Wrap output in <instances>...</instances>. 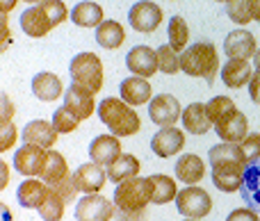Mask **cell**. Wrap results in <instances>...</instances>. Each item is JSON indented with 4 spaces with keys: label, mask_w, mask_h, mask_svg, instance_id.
<instances>
[{
    "label": "cell",
    "mask_w": 260,
    "mask_h": 221,
    "mask_svg": "<svg viewBox=\"0 0 260 221\" xmlns=\"http://www.w3.org/2000/svg\"><path fill=\"white\" fill-rule=\"evenodd\" d=\"M251 9H253V21H260V0H251Z\"/></svg>",
    "instance_id": "48"
},
{
    "label": "cell",
    "mask_w": 260,
    "mask_h": 221,
    "mask_svg": "<svg viewBox=\"0 0 260 221\" xmlns=\"http://www.w3.org/2000/svg\"><path fill=\"white\" fill-rule=\"evenodd\" d=\"M67 176H69V167H67L64 155H59L57 151H48L44 171H41V180H44L48 187H53V185H57L59 180H64Z\"/></svg>",
    "instance_id": "29"
},
{
    "label": "cell",
    "mask_w": 260,
    "mask_h": 221,
    "mask_svg": "<svg viewBox=\"0 0 260 221\" xmlns=\"http://www.w3.org/2000/svg\"><path fill=\"white\" fill-rule=\"evenodd\" d=\"M21 135H23L25 144H37V146H44V149H50V146L57 141V130H55V126L44 121V119L27 121Z\"/></svg>",
    "instance_id": "18"
},
{
    "label": "cell",
    "mask_w": 260,
    "mask_h": 221,
    "mask_svg": "<svg viewBox=\"0 0 260 221\" xmlns=\"http://www.w3.org/2000/svg\"><path fill=\"white\" fill-rule=\"evenodd\" d=\"M251 76H253V71H251L249 59H229L224 64V68H221V80L231 89H240V87L249 85Z\"/></svg>",
    "instance_id": "23"
},
{
    "label": "cell",
    "mask_w": 260,
    "mask_h": 221,
    "mask_svg": "<svg viewBox=\"0 0 260 221\" xmlns=\"http://www.w3.org/2000/svg\"><path fill=\"white\" fill-rule=\"evenodd\" d=\"M206 109H208V117H210L212 126H217V123L226 121L238 107H235V103L229 96H215V98H210L206 103Z\"/></svg>",
    "instance_id": "33"
},
{
    "label": "cell",
    "mask_w": 260,
    "mask_h": 221,
    "mask_svg": "<svg viewBox=\"0 0 260 221\" xmlns=\"http://www.w3.org/2000/svg\"><path fill=\"white\" fill-rule=\"evenodd\" d=\"M117 205L101 194H85L76 203V221H112Z\"/></svg>",
    "instance_id": "6"
},
{
    "label": "cell",
    "mask_w": 260,
    "mask_h": 221,
    "mask_svg": "<svg viewBox=\"0 0 260 221\" xmlns=\"http://www.w3.org/2000/svg\"><path fill=\"white\" fill-rule=\"evenodd\" d=\"M208 158H210V164H219V162H244L247 164L244 153H242V146L231 144V141H221V144L212 146Z\"/></svg>",
    "instance_id": "31"
},
{
    "label": "cell",
    "mask_w": 260,
    "mask_h": 221,
    "mask_svg": "<svg viewBox=\"0 0 260 221\" xmlns=\"http://www.w3.org/2000/svg\"><path fill=\"white\" fill-rule=\"evenodd\" d=\"M148 117L155 126L160 128H171L176 126L180 117H183V107H180L178 98L171 94H157L155 98L148 103Z\"/></svg>",
    "instance_id": "7"
},
{
    "label": "cell",
    "mask_w": 260,
    "mask_h": 221,
    "mask_svg": "<svg viewBox=\"0 0 260 221\" xmlns=\"http://www.w3.org/2000/svg\"><path fill=\"white\" fill-rule=\"evenodd\" d=\"M217 3H226V5H229V3H231V0H217Z\"/></svg>",
    "instance_id": "51"
},
{
    "label": "cell",
    "mask_w": 260,
    "mask_h": 221,
    "mask_svg": "<svg viewBox=\"0 0 260 221\" xmlns=\"http://www.w3.org/2000/svg\"><path fill=\"white\" fill-rule=\"evenodd\" d=\"M253 64H256V71H260V50H256V55H253Z\"/></svg>",
    "instance_id": "49"
},
{
    "label": "cell",
    "mask_w": 260,
    "mask_h": 221,
    "mask_svg": "<svg viewBox=\"0 0 260 221\" xmlns=\"http://www.w3.org/2000/svg\"><path fill=\"white\" fill-rule=\"evenodd\" d=\"M126 66L130 73L139 78L155 76L157 71V53L148 46H135L133 50L126 55Z\"/></svg>",
    "instance_id": "14"
},
{
    "label": "cell",
    "mask_w": 260,
    "mask_h": 221,
    "mask_svg": "<svg viewBox=\"0 0 260 221\" xmlns=\"http://www.w3.org/2000/svg\"><path fill=\"white\" fill-rule=\"evenodd\" d=\"M217 68H219V57L212 41H199L180 53V71L192 78H206L212 85Z\"/></svg>",
    "instance_id": "2"
},
{
    "label": "cell",
    "mask_w": 260,
    "mask_h": 221,
    "mask_svg": "<svg viewBox=\"0 0 260 221\" xmlns=\"http://www.w3.org/2000/svg\"><path fill=\"white\" fill-rule=\"evenodd\" d=\"M249 96H251L253 103H260V71H256L251 76V82H249Z\"/></svg>",
    "instance_id": "44"
},
{
    "label": "cell",
    "mask_w": 260,
    "mask_h": 221,
    "mask_svg": "<svg viewBox=\"0 0 260 221\" xmlns=\"http://www.w3.org/2000/svg\"><path fill=\"white\" fill-rule=\"evenodd\" d=\"M12 114H14V105L7 100V96H3V121H12Z\"/></svg>",
    "instance_id": "46"
},
{
    "label": "cell",
    "mask_w": 260,
    "mask_h": 221,
    "mask_svg": "<svg viewBox=\"0 0 260 221\" xmlns=\"http://www.w3.org/2000/svg\"><path fill=\"white\" fill-rule=\"evenodd\" d=\"M226 221H260V219H258V214L253 212V210L238 208V210H233V212L226 217Z\"/></svg>",
    "instance_id": "43"
},
{
    "label": "cell",
    "mask_w": 260,
    "mask_h": 221,
    "mask_svg": "<svg viewBox=\"0 0 260 221\" xmlns=\"http://www.w3.org/2000/svg\"><path fill=\"white\" fill-rule=\"evenodd\" d=\"M69 73L76 85L89 89L91 94H99L103 87V64L101 57L94 53H80L71 59L69 64Z\"/></svg>",
    "instance_id": "4"
},
{
    "label": "cell",
    "mask_w": 260,
    "mask_h": 221,
    "mask_svg": "<svg viewBox=\"0 0 260 221\" xmlns=\"http://www.w3.org/2000/svg\"><path fill=\"white\" fill-rule=\"evenodd\" d=\"M212 167V182L217 185V190L221 192H240L244 182V171L247 164L244 162H219V164H210Z\"/></svg>",
    "instance_id": "9"
},
{
    "label": "cell",
    "mask_w": 260,
    "mask_h": 221,
    "mask_svg": "<svg viewBox=\"0 0 260 221\" xmlns=\"http://www.w3.org/2000/svg\"><path fill=\"white\" fill-rule=\"evenodd\" d=\"M189 221H199V219H189Z\"/></svg>",
    "instance_id": "52"
},
{
    "label": "cell",
    "mask_w": 260,
    "mask_h": 221,
    "mask_svg": "<svg viewBox=\"0 0 260 221\" xmlns=\"http://www.w3.org/2000/svg\"><path fill=\"white\" fill-rule=\"evenodd\" d=\"M226 14L233 23L238 25H247L253 21V9H251V0H231L226 5Z\"/></svg>",
    "instance_id": "36"
},
{
    "label": "cell",
    "mask_w": 260,
    "mask_h": 221,
    "mask_svg": "<svg viewBox=\"0 0 260 221\" xmlns=\"http://www.w3.org/2000/svg\"><path fill=\"white\" fill-rule=\"evenodd\" d=\"M121 155V144L119 137L114 135H99L91 139L89 144V158L91 162L101 164V167H110L114 160Z\"/></svg>",
    "instance_id": "15"
},
{
    "label": "cell",
    "mask_w": 260,
    "mask_h": 221,
    "mask_svg": "<svg viewBox=\"0 0 260 221\" xmlns=\"http://www.w3.org/2000/svg\"><path fill=\"white\" fill-rule=\"evenodd\" d=\"M96 114L114 137H130L135 132H139V128H142L137 112L123 98H103Z\"/></svg>",
    "instance_id": "1"
},
{
    "label": "cell",
    "mask_w": 260,
    "mask_h": 221,
    "mask_svg": "<svg viewBox=\"0 0 260 221\" xmlns=\"http://www.w3.org/2000/svg\"><path fill=\"white\" fill-rule=\"evenodd\" d=\"M183 146H185V132L178 130L176 126L162 128L151 139V151L157 158H171V155H176Z\"/></svg>",
    "instance_id": "13"
},
{
    "label": "cell",
    "mask_w": 260,
    "mask_h": 221,
    "mask_svg": "<svg viewBox=\"0 0 260 221\" xmlns=\"http://www.w3.org/2000/svg\"><path fill=\"white\" fill-rule=\"evenodd\" d=\"M123 39H126V32H123L119 21H103L96 27V41H99L101 48L114 50L123 44Z\"/></svg>",
    "instance_id": "30"
},
{
    "label": "cell",
    "mask_w": 260,
    "mask_h": 221,
    "mask_svg": "<svg viewBox=\"0 0 260 221\" xmlns=\"http://www.w3.org/2000/svg\"><path fill=\"white\" fill-rule=\"evenodd\" d=\"M105 180H108V173L96 162L80 164L76 169V173H73V182H76L78 192H85V194H99L103 190Z\"/></svg>",
    "instance_id": "12"
},
{
    "label": "cell",
    "mask_w": 260,
    "mask_h": 221,
    "mask_svg": "<svg viewBox=\"0 0 260 221\" xmlns=\"http://www.w3.org/2000/svg\"><path fill=\"white\" fill-rule=\"evenodd\" d=\"M180 119H183L185 130L192 132V135H206L212 126L210 117H208V109L203 103H189L187 107L183 109V117Z\"/></svg>",
    "instance_id": "25"
},
{
    "label": "cell",
    "mask_w": 260,
    "mask_h": 221,
    "mask_svg": "<svg viewBox=\"0 0 260 221\" xmlns=\"http://www.w3.org/2000/svg\"><path fill=\"white\" fill-rule=\"evenodd\" d=\"M14 141H16V128L12 121H3V126H0V151L12 149Z\"/></svg>",
    "instance_id": "42"
},
{
    "label": "cell",
    "mask_w": 260,
    "mask_h": 221,
    "mask_svg": "<svg viewBox=\"0 0 260 221\" xmlns=\"http://www.w3.org/2000/svg\"><path fill=\"white\" fill-rule=\"evenodd\" d=\"M119 94L121 98L126 100L128 105L137 107V105H144V103H151V85L146 82V78H139V76H133V78H126L119 87Z\"/></svg>",
    "instance_id": "21"
},
{
    "label": "cell",
    "mask_w": 260,
    "mask_h": 221,
    "mask_svg": "<svg viewBox=\"0 0 260 221\" xmlns=\"http://www.w3.org/2000/svg\"><path fill=\"white\" fill-rule=\"evenodd\" d=\"M64 107H67L69 112L76 114L80 121H85V119H89L91 114L96 112L94 94H91L89 89H85V87L73 82V85L67 87V91H64Z\"/></svg>",
    "instance_id": "11"
},
{
    "label": "cell",
    "mask_w": 260,
    "mask_h": 221,
    "mask_svg": "<svg viewBox=\"0 0 260 221\" xmlns=\"http://www.w3.org/2000/svg\"><path fill=\"white\" fill-rule=\"evenodd\" d=\"M128 23L137 32H153L162 23V9L151 0H139V3H135L130 7Z\"/></svg>",
    "instance_id": "10"
},
{
    "label": "cell",
    "mask_w": 260,
    "mask_h": 221,
    "mask_svg": "<svg viewBox=\"0 0 260 221\" xmlns=\"http://www.w3.org/2000/svg\"><path fill=\"white\" fill-rule=\"evenodd\" d=\"M64 201L59 199L57 194H55L53 190L48 187V196H46V201L39 205V214L44 221H62L64 217Z\"/></svg>",
    "instance_id": "35"
},
{
    "label": "cell",
    "mask_w": 260,
    "mask_h": 221,
    "mask_svg": "<svg viewBox=\"0 0 260 221\" xmlns=\"http://www.w3.org/2000/svg\"><path fill=\"white\" fill-rule=\"evenodd\" d=\"M114 217H117V221H142L146 217V212H121V210H114Z\"/></svg>",
    "instance_id": "45"
},
{
    "label": "cell",
    "mask_w": 260,
    "mask_h": 221,
    "mask_svg": "<svg viewBox=\"0 0 260 221\" xmlns=\"http://www.w3.org/2000/svg\"><path fill=\"white\" fill-rule=\"evenodd\" d=\"M41 9L46 12V16H48V21L55 25H59L62 21H67L69 12H67V5L62 3V0H44L41 3Z\"/></svg>",
    "instance_id": "40"
},
{
    "label": "cell",
    "mask_w": 260,
    "mask_h": 221,
    "mask_svg": "<svg viewBox=\"0 0 260 221\" xmlns=\"http://www.w3.org/2000/svg\"><path fill=\"white\" fill-rule=\"evenodd\" d=\"M155 53H157V68H160L162 73H176L180 68V55L176 53L169 44L160 46Z\"/></svg>",
    "instance_id": "37"
},
{
    "label": "cell",
    "mask_w": 260,
    "mask_h": 221,
    "mask_svg": "<svg viewBox=\"0 0 260 221\" xmlns=\"http://www.w3.org/2000/svg\"><path fill=\"white\" fill-rule=\"evenodd\" d=\"M25 3H39V5H41V3H44V0H25Z\"/></svg>",
    "instance_id": "50"
},
{
    "label": "cell",
    "mask_w": 260,
    "mask_h": 221,
    "mask_svg": "<svg viewBox=\"0 0 260 221\" xmlns=\"http://www.w3.org/2000/svg\"><path fill=\"white\" fill-rule=\"evenodd\" d=\"M153 203V190L148 178H128L114 190V205L121 212H146V205Z\"/></svg>",
    "instance_id": "3"
},
{
    "label": "cell",
    "mask_w": 260,
    "mask_h": 221,
    "mask_svg": "<svg viewBox=\"0 0 260 221\" xmlns=\"http://www.w3.org/2000/svg\"><path fill=\"white\" fill-rule=\"evenodd\" d=\"M46 158H48V149L37 144H23V149H18L14 153V167L21 176L35 178L41 176V171H44Z\"/></svg>",
    "instance_id": "8"
},
{
    "label": "cell",
    "mask_w": 260,
    "mask_h": 221,
    "mask_svg": "<svg viewBox=\"0 0 260 221\" xmlns=\"http://www.w3.org/2000/svg\"><path fill=\"white\" fill-rule=\"evenodd\" d=\"M139 173V160L130 153H121L112 164L108 167V178L112 182H123L128 178H135Z\"/></svg>",
    "instance_id": "27"
},
{
    "label": "cell",
    "mask_w": 260,
    "mask_h": 221,
    "mask_svg": "<svg viewBox=\"0 0 260 221\" xmlns=\"http://www.w3.org/2000/svg\"><path fill=\"white\" fill-rule=\"evenodd\" d=\"M242 153H244V160H247V167L260 162V132H249L247 139L242 141Z\"/></svg>",
    "instance_id": "39"
},
{
    "label": "cell",
    "mask_w": 260,
    "mask_h": 221,
    "mask_svg": "<svg viewBox=\"0 0 260 221\" xmlns=\"http://www.w3.org/2000/svg\"><path fill=\"white\" fill-rule=\"evenodd\" d=\"M242 196L244 201H249L251 205H258L260 208V164H251L244 171V182H242Z\"/></svg>",
    "instance_id": "32"
},
{
    "label": "cell",
    "mask_w": 260,
    "mask_h": 221,
    "mask_svg": "<svg viewBox=\"0 0 260 221\" xmlns=\"http://www.w3.org/2000/svg\"><path fill=\"white\" fill-rule=\"evenodd\" d=\"M21 30L25 32L27 36L39 39V36H46L53 30V23L48 21V16H46V12L41 9V5H37V7H27L25 12L21 14Z\"/></svg>",
    "instance_id": "20"
},
{
    "label": "cell",
    "mask_w": 260,
    "mask_h": 221,
    "mask_svg": "<svg viewBox=\"0 0 260 221\" xmlns=\"http://www.w3.org/2000/svg\"><path fill=\"white\" fill-rule=\"evenodd\" d=\"M176 210L187 219H203L210 214L212 199L206 190H201L197 185H189L183 192H178V196H176Z\"/></svg>",
    "instance_id": "5"
},
{
    "label": "cell",
    "mask_w": 260,
    "mask_h": 221,
    "mask_svg": "<svg viewBox=\"0 0 260 221\" xmlns=\"http://www.w3.org/2000/svg\"><path fill=\"white\" fill-rule=\"evenodd\" d=\"M16 7V0H0V12L7 16V12H12V9Z\"/></svg>",
    "instance_id": "47"
},
{
    "label": "cell",
    "mask_w": 260,
    "mask_h": 221,
    "mask_svg": "<svg viewBox=\"0 0 260 221\" xmlns=\"http://www.w3.org/2000/svg\"><path fill=\"white\" fill-rule=\"evenodd\" d=\"M215 132L221 137V141H231V144H242L249 135V121L244 117V112L235 109L226 121L217 123L215 126Z\"/></svg>",
    "instance_id": "17"
},
{
    "label": "cell",
    "mask_w": 260,
    "mask_h": 221,
    "mask_svg": "<svg viewBox=\"0 0 260 221\" xmlns=\"http://www.w3.org/2000/svg\"><path fill=\"white\" fill-rule=\"evenodd\" d=\"M50 190H53L55 194L64 201V203H71V201L76 199V194H78V187H76V182H73V176H67L64 180H59L57 185L50 187Z\"/></svg>",
    "instance_id": "41"
},
{
    "label": "cell",
    "mask_w": 260,
    "mask_h": 221,
    "mask_svg": "<svg viewBox=\"0 0 260 221\" xmlns=\"http://www.w3.org/2000/svg\"><path fill=\"white\" fill-rule=\"evenodd\" d=\"M148 182H151L153 203H155V205L171 203V201L178 196V187H176L174 178L165 176V173H155V176H148Z\"/></svg>",
    "instance_id": "28"
},
{
    "label": "cell",
    "mask_w": 260,
    "mask_h": 221,
    "mask_svg": "<svg viewBox=\"0 0 260 221\" xmlns=\"http://www.w3.org/2000/svg\"><path fill=\"white\" fill-rule=\"evenodd\" d=\"M203 176H206V164H203V160L199 158V155H194V153L180 155L178 162H176V178H178L180 182H185V185H197Z\"/></svg>",
    "instance_id": "24"
},
{
    "label": "cell",
    "mask_w": 260,
    "mask_h": 221,
    "mask_svg": "<svg viewBox=\"0 0 260 221\" xmlns=\"http://www.w3.org/2000/svg\"><path fill=\"white\" fill-rule=\"evenodd\" d=\"M224 50L231 59H249L256 55V36L247 30H233L224 39Z\"/></svg>",
    "instance_id": "16"
},
{
    "label": "cell",
    "mask_w": 260,
    "mask_h": 221,
    "mask_svg": "<svg viewBox=\"0 0 260 221\" xmlns=\"http://www.w3.org/2000/svg\"><path fill=\"white\" fill-rule=\"evenodd\" d=\"M78 123H80V119H78L73 112H69L64 105L59 109H55L53 126H55V130H57V132H62V135H69V132H73L78 128Z\"/></svg>",
    "instance_id": "38"
},
{
    "label": "cell",
    "mask_w": 260,
    "mask_h": 221,
    "mask_svg": "<svg viewBox=\"0 0 260 221\" xmlns=\"http://www.w3.org/2000/svg\"><path fill=\"white\" fill-rule=\"evenodd\" d=\"M189 39V27L183 16H171L169 21V46L176 53H183Z\"/></svg>",
    "instance_id": "34"
},
{
    "label": "cell",
    "mask_w": 260,
    "mask_h": 221,
    "mask_svg": "<svg viewBox=\"0 0 260 221\" xmlns=\"http://www.w3.org/2000/svg\"><path fill=\"white\" fill-rule=\"evenodd\" d=\"M71 21L80 27H99L103 23V7L91 3V0H82L73 7Z\"/></svg>",
    "instance_id": "26"
},
{
    "label": "cell",
    "mask_w": 260,
    "mask_h": 221,
    "mask_svg": "<svg viewBox=\"0 0 260 221\" xmlns=\"http://www.w3.org/2000/svg\"><path fill=\"white\" fill-rule=\"evenodd\" d=\"M46 196H48V187H46V182L37 180V178H25L16 190L18 203L27 210H39V205L46 201Z\"/></svg>",
    "instance_id": "19"
},
{
    "label": "cell",
    "mask_w": 260,
    "mask_h": 221,
    "mask_svg": "<svg viewBox=\"0 0 260 221\" xmlns=\"http://www.w3.org/2000/svg\"><path fill=\"white\" fill-rule=\"evenodd\" d=\"M32 94L37 96L39 100L44 103H50V100H57L59 96L64 94V87H62V80H59L55 73H37L32 78Z\"/></svg>",
    "instance_id": "22"
}]
</instances>
